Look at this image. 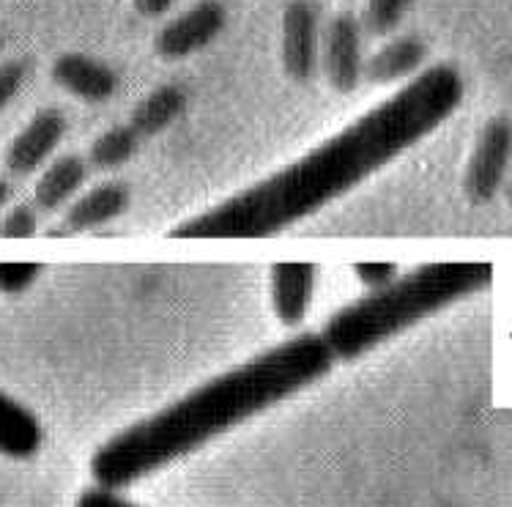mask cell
I'll return each instance as SVG.
<instances>
[{"label": "cell", "instance_id": "1", "mask_svg": "<svg viewBox=\"0 0 512 507\" xmlns=\"http://www.w3.org/2000/svg\"><path fill=\"white\" fill-rule=\"evenodd\" d=\"M466 85L455 66L436 64L269 179L209 212L176 225V239H261L321 212L367 176L417 146L463 105Z\"/></svg>", "mask_w": 512, "mask_h": 507}, {"label": "cell", "instance_id": "2", "mask_svg": "<svg viewBox=\"0 0 512 507\" xmlns=\"http://www.w3.org/2000/svg\"><path fill=\"white\" fill-rule=\"evenodd\" d=\"M332 365L335 354L321 332L277 343L239 368L200 384L168 409L107 439L91 458L96 486L107 491L129 488L181 455L195 453L233 425L324 379Z\"/></svg>", "mask_w": 512, "mask_h": 507}, {"label": "cell", "instance_id": "3", "mask_svg": "<svg viewBox=\"0 0 512 507\" xmlns=\"http://www.w3.org/2000/svg\"><path fill=\"white\" fill-rule=\"evenodd\" d=\"M493 266L477 261L425 264L398 275L389 286L367 291L337 310L321 329V338L335 360L351 362L395 338L444 307L491 288Z\"/></svg>", "mask_w": 512, "mask_h": 507}, {"label": "cell", "instance_id": "4", "mask_svg": "<svg viewBox=\"0 0 512 507\" xmlns=\"http://www.w3.org/2000/svg\"><path fill=\"white\" fill-rule=\"evenodd\" d=\"M512 165V121L491 118L482 127L466 168V195L474 203H491L507 184Z\"/></svg>", "mask_w": 512, "mask_h": 507}, {"label": "cell", "instance_id": "5", "mask_svg": "<svg viewBox=\"0 0 512 507\" xmlns=\"http://www.w3.org/2000/svg\"><path fill=\"white\" fill-rule=\"evenodd\" d=\"M365 28L362 20L351 11L335 14L324 31L321 42V69H324L326 83L335 88L337 94H351L365 80Z\"/></svg>", "mask_w": 512, "mask_h": 507}, {"label": "cell", "instance_id": "6", "mask_svg": "<svg viewBox=\"0 0 512 507\" xmlns=\"http://www.w3.org/2000/svg\"><path fill=\"white\" fill-rule=\"evenodd\" d=\"M228 25V11L220 0H200L157 33V53L165 61H184L214 44Z\"/></svg>", "mask_w": 512, "mask_h": 507}, {"label": "cell", "instance_id": "7", "mask_svg": "<svg viewBox=\"0 0 512 507\" xmlns=\"http://www.w3.org/2000/svg\"><path fill=\"white\" fill-rule=\"evenodd\" d=\"M321 17L313 0H291L283 11V69L296 83H310L321 66Z\"/></svg>", "mask_w": 512, "mask_h": 507}, {"label": "cell", "instance_id": "8", "mask_svg": "<svg viewBox=\"0 0 512 507\" xmlns=\"http://www.w3.org/2000/svg\"><path fill=\"white\" fill-rule=\"evenodd\" d=\"M69 121L58 107H44L28 121V127L22 129L17 138L11 140L6 151V168L11 176H31L42 168L47 159L53 157L63 138H66Z\"/></svg>", "mask_w": 512, "mask_h": 507}, {"label": "cell", "instance_id": "9", "mask_svg": "<svg viewBox=\"0 0 512 507\" xmlns=\"http://www.w3.org/2000/svg\"><path fill=\"white\" fill-rule=\"evenodd\" d=\"M129 201H132V192L124 181L96 184L94 190L85 192L83 198H77L66 209L63 220L50 231V236H77V233L105 228L107 222L118 220L126 212Z\"/></svg>", "mask_w": 512, "mask_h": 507}, {"label": "cell", "instance_id": "10", "mask_svg": "<svg viewBox=\"0 0 512 507\" xmlns=\"http://www.w3.org/2000/svg\"><path fill=\"white\" fill-rule=\"evenodd\" d=\"M53 80L66 94L83 99L88 105H102L118 91V74L94 55L63 53L55 58Z\"/></svg>", "mask_w": 512, "mask_h": 507}, {"label": "cell", "instance_id": "11", "mask_svg": "<svg viewBox=\"0 0 512 507\" xmlns=\"http://www.w3.org/2000/svg\"><path fill=\"white\" fill-rule=\"evenodd\" d=\"M428 61V44L419 36H395L365 61V80L373 85L408 83Z\"/></svg>", "mask_w": 512, "mask_h": 507}, {"label": "cell", "instance_id": "12", "mask_svg": "<svg viewBox=\"0 0 512 507\" xmlns=\"http://www.w3.org/2000/svg\"><path fill=\"white\" fill-rule=\"evenodd\" d=\"M318 269L313 264L272 266V305L285 327H299L313 302Z\"/></svg>", "mask_w": 512, "mask_h": 507}, {"label": "cell", "instance_id": "13", "mask_svg": "<svg viewBox=\"0 0 512 507\" xmlns=\"http://www.w3.org/2000/svg\"><path fill=\"white\" fill-rule=\"evenodd\" d=\"M88 170H91V162L85 157H77V154H66V157L55 159L53 165L44 168V173L36 181V190H33L36 209L44 214L63 209L88 181Z\"/></svg>", "mask_w": 512, "mask_h": 507}, {"label": "cell", "instance_id": "14", "mask_svg": "<svg viewBox=\"0 0 512 507\" xmlns=\"http://www.w3.org/2000/svg\"><path fill=\"white\" fill-rule=\"evenodd\" d=\"M44 428L20 401L0 392V453L31 458L42 450Z\"/></svg>", "mask_w": 512, "mask_h": 507}, {"label": "cell", "instance_id": "15", "mask_svg": "<svg viewBox=\"0 0 512 507\" xmlns=\"http://www.w3.org/2000/svg\"><path fill=\"white\" fill-rule=\"evenodd\" d=\"M187 91L176 83L159 85L151 94L140 99V105L132 110L129 124L140 132V138H154L159 132L173 127L187 110Z\"/></svg>", "mask_w": 512, "mask_h": 507}, {"label": "cell", "instance_id": "16", "mask_svg": "<svg viewBox=\"0 0 512 507\" xmlns=\"http://www.w3.org/2000/svg\"><path fill=\"white\" fill-rule=\"evenodd\" d=\"M140 143H143L140 132L126 121V124H118V127H110L107 132H102L91 143V148H88V162H91V168L99 170L121 168V165H126L140 151Z\"/></svg>", "mask_w": 512, "mask_h": 507}, {"label": "cell", "instance_id": "17", "mask_svg": "<svg viewBox=\"0 0 512 507\" xmlns=\"http://www.w3.org/2000/svg\"><path fill=\"white\" fill-rule=\"evenodd\" d=\"M414 0H367L365 14H362V28L367 36H389L400 28Z\"/></svg>", "mask_w": 512, "mask_h": 507}, {"label": "cell", "instance_id": "18", "mask_svg": "<svg viewBox=\"0 0 512 507\" xmlns=\"http://www.w3.org/2000/svg\"><path fill=\"white\" fill-rule=\"evenodd\" d=\"M36 231H39L36 203H20L0 220V236H6V239H28V236H36Z\"/></svg>", "mask_w": 512, "mask_h": 507}, {"label": "cell", "instance_id": "19", "mask_svg": "<svg viewBox=\"0 0 512 507\" xmlns=\"http://www.w3.org/2000/svg\"><path fill=\"white\" fill-rule=\"evenodd\" d=\"M39 264H0V291L3 294H22L39 280Z\"/></svg>", "mask_w": 512, "mask_h": 507}, {"label": "cell", "instance_id": "20", "mask_svg": "<svg viewBox=\"0 0 512 507\" xmlns=\"http://www.w3.org/2000/svg\"><path fill=\"white\" fill-rule=\"evenodd\" d=\"M28 77V64L25 61H6L0 64V110L11 105V99L20 94Z\"/></svg>", "mask_w": 512, "mask_h": 507}, {"label": "cell", "instance_id": "21", "mask_svg": "<svg viewBox=\"0 0 512 507\" xmlns=\"http://www.w3.org/2000/svg\"><path fill=\"white\" fill-rule=\"evenodd\" d=\"M354 275L359 277V283L367 291H376V288L389 286L395 277H398V266L395 264H356Z\"/></svg>", "mask_w": 512, "mask_h": 507}, {"label": "cell", "instance_id": "22", "mask_svg": "<svg viewBox=\"0 0 512 507\" xmlns=\"http://www.w3.org/2000/svg\"><path fill=\"white\" fill-rule=\"evenodd\" d=\"M74 507H140L129 499L118 497V491H107V488H88L85 494H80Z\"/></svg>", "mask_w": 512, "mask_h": 507}, {"label": "cell", "instance_id": "23", "mask_svg": "<svg viewBox=\"0 0 512 507\" xmlns=\"http://www.w3.org/2000/svg\"><path fill=\"white\" fill-rule=\"evenodd\" d=\"M176 0H135V9L143 14V17H159V14H165L170 11Z\"/></svg>", "mask_w": 512, "mask_h": 507}, {"label": "cell", "instance_id": "24", "mask_svg": "<svg viewBox=\"0 0 512 507\" xmlns=\"http://www.w3.org/2000/svg\"><path fill=\"white\" fill-rule=\"evenodd\" d=\"M11 201V184L6 176H0V209Z\"/></svg>", "mask_w": 512, "mask_h": 507}, {"label": "cell", "instance_id": "25", "mask_svg": "<svg viewBox=\"0 0 512 507\" xmlns=\"http://www.w3.org/2000/svg\"><path fill=\"white\" fill-rule=\"evenodd\" d=\"M504 195H507V203H510V206H512V181H510V184H507V187H504Z\"/></svg>", "mask_w": 512, "mask_h": 507}, {"label": "cell", "instance_id": "26", "mask_svg": "<svg viewBox=\"0 0 512 507\" xmlns=\"http://www.w3.org/2000/svg\"><path fill=\"white\" fill-rule=\"evenodd\" d=\"M0 50H3V39H0Z\"/></svg>", "mask_w": 512, "mask_h": 507}]
</instances>
